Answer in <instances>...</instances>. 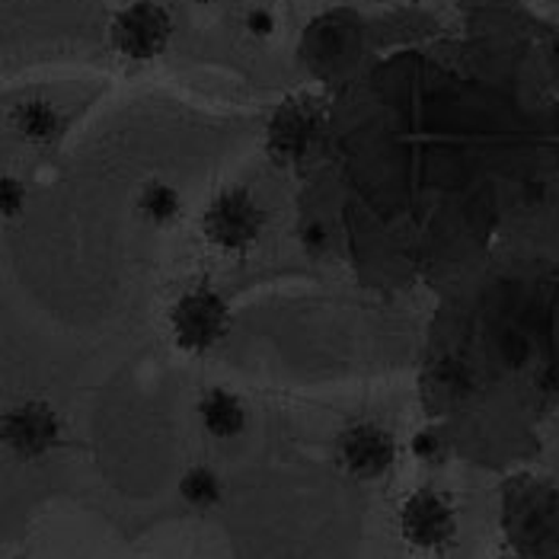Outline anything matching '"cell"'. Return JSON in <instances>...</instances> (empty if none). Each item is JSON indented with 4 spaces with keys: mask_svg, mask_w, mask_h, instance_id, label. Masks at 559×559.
Wrapping results in <instances>:
<instances>
[{
    "mask_svg": "<svg viewBox=\"0 0 559 559\" xmlns=\"http://www.w3.org/2000/svg\"><path fill=\"white\" fill-rule=\"evenodd\" d=\"M499 518L518 559H559V489L550 479L512 476L502 486Z\"/></svg>",
    "mask_w": 559,
    "mask_h": 559,
    "instance_id": "cell-1",
    "label": "cell"
},
{
    "mask_svg": "<svg viewBox=\"0 0 559 559\" xmlns=\"http://www.w3.org/2000/svg\"><path fill=\"white\" fill-rule=\"evenodd\" d=\"M230 323V304L209 285L182 292L170 307V336L186 355H205L217 348L227 340Z\"/></svg>",
    "mask_w": 559,
    "mask_h": 559,
    "instance_id": "cell-2",
    "label": "cell"
},
{
    "mask_svg": "<svg viewBox=\"0 0 559 559\" xmlns=\"http://www.w3.org/2000/svg\"><path fill=\"white\" fill-rule=\"evenodd\" d=\"M265 209L253 199L250 189H227L202 215V234L217 253L243 257L262 240Z\"/></svg>",
    "mask_w": 559,
    "mask_h": 559,
    "instance_id": "cell-3",
    "label": "cell"
},
{
    "mask_svg": "<svg viewBox=\"0 0 559 559\" xmlns=\"http://www.w3.org/2000/svg\"><path fill=\"white\" fill-rule=\"evenodd\" d=\"M173 36L170 13L154 0H134L126 10L116 13L109 26V39L119 55L131 61H151L157 58Z\"/></svg>",
    "mask_w": 559,
    "mask_h": 559,
    "instance_id": "cell-4",
    "label": "cell"
},
{
    "mask_svg": "<svg viewBox=\"0 0 559 559\" xmlns=\"http://www.w3.org/2000/svg\"><path fill=\"white\" fill-rule=\"evenodd\" d=\"M320 126H323V109L317 99H310V96L285 99L275 109V116L269 119V131H265V144H269L272 160H278V164L304 160L317 141V134H320Z\"/></svg>",
    "mask_w": 559,
    "mask_h": 559,
    "instance_id": "cell-5",
    "label": "cell"
},
{
    "mask_svg": "<svg viewBox=\"0 0 559 559\" xmlns=\"http://www.w3.org/2000/svg\"><path fill=\"white\" fill-rule=\"evenodd\" d=\"M400 531L419 550H444L457 537L454 506L435 489H419L400 509Z\"/></svg>",
    "mask_w": 559,
    "mask_h": 559,
    "instance_id": "cell-6",
    "label": "cell"
},
{
    "mask_svg": "<svg viewBox=\"0 0 559 559\" xmlns=\"http://www.w3.org/2000/svg\"><path fill=\"white\" fill-rule=\"evenodd\" d=\"M61 441V419L45 400H26L3 413V444L23 461L45 457Z\"/></svg>",
    "mask_w": 559,
    "mask_h": 559,
    "instance_id": "cell-7",
    "label": "cell"
},
{
    "mask_svg": "<svg viewBox=\"0 0 559 559\" xmlns=\"http://www.w3.org/2000/svg\"><path fill=\"white\" fill-rule=\"evenodd\" d=\"M336 454H340V464L348 476L381 479L390 474V467L396 461V441L378 423H355L340 435Z\"/></svg>",
    "mask_w": 559,
    "mask_h": 559,
    "instance_id": "cell-8",
    "label": "cell"
},
{
    "mask_svg": "<svg viewBox=\"0 0 559 559\" xmlns=\"http://www.w3.org/2000/svg\"><path fill=\"white\" fill-rule=\"evenodd\" d=\"M199 419H202V426L212 438L227 441V438H237L240 431L247 429L250 413H247L243 400L234 390L212 388L205 390L202 400H199Z\"/></svg>",
    "mask_w": 559,
    "mask_h": 559,
    "instance_id": "cell-9",
    "label": "cell"
},
{
    "mask_svg": "<svg viewBox=\"0 0 559 559\" xmlns=\"http://www.w3.org/2000/svg\"><path fill=\"white\" fill-rule=\"evenodd\" d=\"M13 131L29 144H51L61 134V112L45 99H23L13 106Z\"/></svg>",
    "mask_w": 559,
    "mask_h": 559,
    "instance_id": "cell-10",
    "label": "cell"
},
{
    "mask_svg": "<svg viewBox=\"0 0 559 559\" xmlns=\"http://www.w3.org/2000/svg\"><path fill=\"white\" fill-rule=\"evenodd\" d=\"M138 215L144 217L154 227H167L176 217L182 215V195L179 189L164 182V179H151L141 186L138 192Z\"/></svg>",
    "mask_w": 559,
    "mask_h": 559,
    "instance_id": "cell-11",
    "label": "cell"
},
{
    "mask_svg": "<svg viewBox=\"0 0 559 559\" xmlns=\"http://www.w3.org/2000/svg\"><path fill=\"white\" fill-rule=\"evenodd\" d=\"M179 496L192 506V509H215L224 496L221 476L212 467H192L179 479Z\"/></svg>",
    "mask_w": 559,
    "mask_h": 559,
    "instance_id": "cell-12",
    "label": "cell"
},
{
    "mask_svg": "<svg viewBox=\"0 0 559 559\" xmlns=\"http://www.w3.org/2000/svg\"><path fill=\"white\" fill-rule=\"evenodd\" d=\"M413 454L423 461V464H438L444 454H448V441H444V435L438 429H419L413 435Z\"/></svg>",
    "mask_w": 559,
    "mask_h": 559,
    "instance_id": "cell-13",
    "label": "cell"
},
{
    "mask_svg": "<svg viewBox=\"0 0 559 559\" xmlns=\"http://www.w3.org/2000/svg\"><path fill=\"white\" fill-rule=\"evenodd\" d=\"M0 209H3V217H16L26 209V186L16 176H3V182H0Z\"/></svg>",
    "mask_w": 559,
    "mask_h": 559,
    "instance_id": "cell-14",
    "label": "cell"
},
{
    "mask_svg": "<svg viewBox=\"0 0 559 559\" xmlns=\"http://www.w3.org/2000/svg\"><path fill=\"white\" fill-rule=\"evenodd\" d=\"M247 29L259 39H269V36H275V16L265 7H257V10L247 13Z\"/></svg>",
    "mask_w": 559,
    "mask_h": 559,
    "instance_id": "cell-15",
    "label": "cell"
},
{
    "mask_svg": "<svg viewBox=\"0 0 559 559\" xmlns=\"http://www.w3.org/2000/svg\"><path fill=\"white\" fill-rule=\"evenodd\" d=\"M301 243L307 253H323L326 250V243H330V237H326V230L320 227V224H310V227H304L301 230Z\"/></svg>",
    "mask_w": 559,
    "mask_h": 559,
    "instance_id": "cell-16",
    "label": "cell"
},
{
    "mask_svg": "<svg viewBox=\"0 0 559 559\" xmlns=\"http://www.w3.org/2000/svg\"><path fill=\"white\" fill-rule=\"evenodd\" d=\"M192 3H202L205 7V3H215V0H192Z\"/></svg>",
    "mask_w": 559,
    "mask_h": 559,
    "instance_id": "cell-17",
    "label": "cell"
},
{
    "mask_svg": "<svg viewBox=\"0 0 559 559\" xmlns=\"http://www.w3.org/2000/svg\"><path fill=\"white\" fill-rule=\"evenodd\" d=\"M557 58H559V43H557Z\"/></svg>",
    "mask_w": 559,
    "mask_h": 559,
    "instance_id": "cell-18",
    "label": "cell"
},
{
    "mask_svg": "<svg viewBox=\"0 0 559 559\" xmlns=\"http://www.w3.org/2000/svg\"><path fill=\"white\" fill-rule=\"evenodd\" d=\"M7 559H10V557H7Z\"/></svg>",
    "mask_w": 559,
    "mask_h": 559,
    "instance_id": "cell-19",
    "label": "cell"
}]
</instances>
